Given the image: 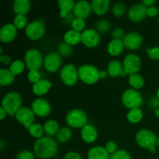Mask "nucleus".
Returning <instances> with one entry per match:
<instances>
[{
	"label": "nucleus",
	"instance_id": "nucleus-13",
	"mask_svg": "<svg viewBox=\"0 0 159 159\" xmlns=\"http://www.w3.org/2000/svg\"><path fill=\"white\" fill-rule=\"evenodd\" d=\"M99 42L100 37L98 31L93 29H87L82 33V43L87 48H95Z\"/></svg>",
	"mask_w": 159,
	"mask_h": 159
},
{
	"label": "nucleus",
	"instance_id": "nucleus-33",
	"mask_svg": "<svg viewBox=\"0 0 159 159\" xmlns=\"http://www.w3.org/2000/svg\"><path fill=\"white\" fill-rule=\"evenodd\" d=\"M28 131H29L30 134L31 136L37 138V139H39V138L43 137V131H44V129H43V127H42L40 124H34L29 127Z\"/></svg>",
	"mask_w": 159,
	"mask_h": 159
},
{
	"label": "nucleus",
	"instance_id": "nucleus-2",
	"mask_svg": "<svg viewBox=\"0 0 159 159\" xmlns=\"http://www.w3.org/2000/svg\"><path fill=\"white\" fill-rule=\"evenodd\" d=\"M156 135L152 130L143 129L139 130L136 134V141L138 145L144 149H148L151 153H155V145L157 144Z\"/></svg>",
	"mask_w": 159,
	"mask_h": 159
},
{
	"label": "nucleus",
	"instance_id": "nucleus-54",
	"mask_svg": "<svg viewBox=\"0 0 159 159\" xmlns=\"http://www.w3.org/2000/svg\"><path fill=\"white\" fill-rule=\"evenodd\" d=\"M155 114H156L157 116H159V110H156V112H155Z\"/></svg>",
	"mask_w": 159,
	"mask_h": 159
},
{
	"label": "nucleus",
	"instance_id": "nucleus-28",
	"mask_svg": "<svg viewBox=\"0 0 159 159\" xmlns=\"http://www.w3.org/2000/svg\"><path fill=\"white\" fill-rule=\"evenodd\" d=\"M15 80V75L12 74L9 69L2 68L0 70V85L2 86L12 84Z\"/></svg>",
	"mask_w": 159,
	"mask_h": 159
},
{
	"label": "nucleus",
	"instance_id": "nucleus-22",
	"mask_svg": "<svg viewBox=\"0 0 159 159\" xmlns=\"http://www.w3.org/2000/svg\"><path fill=\"white\" fill-rule=\"evenodd\" d=\"M88 158L89 159H110V155L107 152L106 148L99 147H93L88 152Z\"/></svg>",
	"mask_w": 159,
	"mask_h": 159
},
{
	"label": "nucleus",
	"instance_id": "nucleus-57",
	"mask_svg": "<svg viewBox=\"0 0 159 159\" xmlns=\"http://www.w3.org/2000/svg\"><path fill=\"white\" fill-rule=\"evenodd\" d=\"M154 159H155V158H154Z\"/></svg>",
	"mask_w": 159,
	"mask_h": 159
},
{
	"label": "nucleus",
	"instance_id": "nucleus-5",
	"mask_svg": "<svg viewBox=\"0 0 159 159\" xmlns=\"http://www.w3.org/2000/svg\"><path fill=\"white\" fill-rule=\"evenodd\" d=\"M122 102L130 110L140 108L143 103V97L138 90L130 89L123 93Z\"/></svg>",
	"mask_w": 159,
	"mask_h": 159
},
{
	"label": "nucleus",
	"instance_id": "nucleus-42",
	"mask_svg": "<svg viewBox=\"0 0 159 159\" xmlns=\"http://www.w3.org/2000/svg\"><path fill=\"white\" fill-rule=\"evenodd\" d=\"M147 54L150 58L153 60H158L159 59V47H155V48H146Z\"/></svg>",
	"mask_w": 159,
	"mask_h": 159
},
{
	"label": "nucleus",
	"instance_id": "nucleus-53",
	"mask_svg": "<svg viewBox=\"0 0 159 159\" xmlns=\"http://www.w3.org/2000/svg\"><path fill=\"white\" fill-rule=\"evenodd\" d=\"M157 98L159 99V88H158V91H157Z\"/></svg>",
	"mask_w": 159,
	"mask_h": 159
},
{
	"label": "nucleus",
	"instance_id": "nucleus-47",
	"mask_svg": "<svg viewBox=\"0 0 159 159\" xmlns=\"http://www.w3.org/2000/svg\"><path fill=\"white\" fill-rule=\"evenodd\" d=\"M64 159H82V157L77 152H70L65 155Z\"/></svg>",
	"mask_w": 159,
	"mask_h": 159
},
{
	"label": "nucleus",
	"instance_id": "nucleus-4",
	"mask_svg": "<svg viewBox=\"0 0 159 159\" xmlns=\"http://www.w3.org/2000/svg\"><path fill=\"white\" fill-rule=\"evenodd\" d=\"M79 78L81 81L88 85H93L99 81V71L96 67L90 65H82L78 70Z\"/></svg>",
	"mask_w": 159,
	"mask_h": 159
},
{
	"label": "nucleus",
	"instance_id": "nucleus-56",
	"mask_svg": "<svg viewBox=\"0 0 159 159\" xmlns=\"http://www.w3.org/2000/svg\"><path fill=\"white\" fill-rule=\"evenodd\" d=\"M158 11H159V9H158Z\"/></svg>",
	"mask_w": 159,
	"mask_h": 159
},
{
	"label": "nucleus",
	"instance_id": "nucleus-44",
	"mask_svg": "<svg viewBox=\"0 0 159 159\" xmlns=\"http://www.w3.org/2000/svg\"><path fill=\"white\" fill-rule=\"evenodd\" d=\"M16 159H35V157L34 154L30 151L23 150L17 155Z\"/></svg>",
	"mask_w": 159,
	"mask_h": 159
},
{
	"label": "nucleus",
	"instance_id": "nucleus-52",
	"mask_svg": "<svg viewBox=\"0 0 159 159\" xmlns=\"http://www.w3.org/2000/svg\"><path fill=\"white\" fill-rule=\"evenodd\" d=\"M0 145H1L0 148H1V150H2L3 147H4V145H5V143H4V141H2V140H1V141H0Z\"/></svg>",
	"mask_w": 159,
	"mask_h": 159
},
{
	"label": "nucleus",
	"instance_id": "nucleus-26",
	"mask_svg": "<svg viewBox=\"0 0 159 159\" xmlns=\"http://www.w3.org/2000/svg\"><path fill=\"white\" fill-rule=\"evenodd\" d=\"M59 8H60V16L61 18H66L71 11L74 9L75 3L73 0H59Z\"/></svg>",
	"mask_w": 159,
	"mask_h": 159
},
{
	"label": "nucleus",
	"instance_id": "nucleus-37",
	"mask_svg": "<svg viewBox=\"0 0 159 159\" xmlns=\"http://www.w3.org/2000/svg\"><path fill=\"white\" fill-rule=\"evenodd\" d=\"M26 17L23 15H16L14 19V26L16 27V29H23L25 26L26 27Z\"/></svg>",
	"mask_w": 159,
	"mask_h": 159
},
{
	"label": "nucleus",
	"instance_id": "nucleus-19",
	"mask_svg": "<svg viewBox=\"0 0 159 159\" xmlns=\"http://www.w3.org/2000/svg\"><path fill=\"white\" fill-rule=\"evenodd\" d=\"M81 136L83 141L86 143H93L98 136L96 128L91 124H87L81 130Z\"/></svg>",
	"mask_w": 159,
	"mask_h": 159
},
{
	"label": "nucleus",
	"instance_id": "nucleus-14",
	"mask_svg": "<svg viewBox=\"0 0 159 159\" xmlns=\"http://www.w3.org/2000/svg\"><path fill=\"white\" fill-rule=\"evenodd\" d=\"M31 108L35 115H37L38 116H47L50 114L51 110V107L48 101L46 99H43L42 98L35 99L32 102Z\"/></svg>",
	"mask_w": 159,
	"mask_h": 159
},
{
	"label": "nucleus",
	"instance_id": "nucleus-38",
	"mask_svg": "<svg viewBox=\"0 0 159 159\" xmlns=\"http://www.w3.org/2000/svg\"><path fill=\"white\" fill-rule=\"evenodd\" d=\"M111 25L110 22L107 20H100L96 24V29H97L98 33H107L110 30Z\"/></svg>",
	"mask_w": 159,
	"mask_h": 159
},
{
	"label": "nucleus",
	"instance_id": "nucleus-51",
	"mask_svg": "<svg viewBox=\"0 0 159 159\" xmlns=\"http://www.w3.org/2000/svg\"><path fill=\"white\" fill-rule=\"evenodd\" d=\"M107 75V73L105 71H99V78L100 79H105Z\"/></svg>",
	"mask_w": 159,
	"mask_h": 159
},
{
	"label": "nucleus",
	"instance_id": "nucleus-30",
	"mask_svg": "<svg viewBox=\"0 0 159 159\" xmlns=\"http://www.w3.org/2000/svg\"><path fill=\"white\" fill-rule=\"evenodd\" d=\"M43 129H44L45 133L49 137L57 135V132L60 130L57 122H56L55 120H53L47 121L43 126Z\"/></svg>",
	"mask_w": 159,
	"mask_h": 159
},
{
	"label": "nucleus",
	"instance_id": "nucleus-3",
	"mask_svg": "<svg viewBox=\"0 0 159 159\" xmlns=\"http://www.w3.org/2000/svg\"><path fill=\"white\" fill-rule=\"evenodd\" d=\"M21 96L16 92H10L7 93L4 96L2 102V107L10 116H16L17 111L21 108Z\"/></svg>",
	"mask_w": 159,
	"mask_h": 159
},
{
	"label": "nucleus",
	"instance_id": "nucleus-12",
	"mask_svg": "<svg viewBox=\"0 0 159 159\" xmlns=\"http://www.w3.org/2000/svg\"><path fill=\"white\" fill-rule=\"evenodd\" d=\"M44 68L49 72H56L61 65V57L56 52H51L45 57Z\"/></svg>",
	"mask_w": 159,
	"mask_h": 159
},
{
	"label": "nucleus",
	"instance_id": "nucleus-35",
	"mask_svg": "<svg viewBox=\"0 0 159 159\" xmlns=\"http://www.w3.org/2000/svg\"><path fill=\"white\" fill-rule=\"evenodd\" d=\"M58 51L61 56L68 57L72 53V48L71 45L67 43L66 42H61L58 46Z\"/></svg>",
	"mask_w": 159,
	"mask_h": 159
},
{
	"label": "nucleus",
	"instance_id": "nucleus-40",
	"mask_svg": "<svg viewBox=\"0 0 159 159\" xmlns=\"http://www.w3.org/2000/svg\"><path fill=\"white\" fill-rule=\"evenodd\" d=\"M126 12V7L123 3H116L113 7V12L116 16H122Z\"/></svg>",
	"mask_w": 159,
	"mask_h": 159
},
{
	"label": "nucleus",
	"instance_id": "nucleus-23",
	"mask_svg": "<svg viewBox=\"0 0 159 159\" xmlns=\"http://www.w3.org/2000/svg\"><path fill=\"white\" fill-rule=\"evenodd\" d=\"M51 83L47 79H40L37 83L33 85V92L36 96H43L49 91L51 87Z\"/></svg>",
	"mask_w": 159,
	"mask_h": 159
},
{
	"label": "nucleus",
	"instance_id": "nucleus-9",
	"mask_svg": "<svg viewBox=\"0 0 159 159\" xmlns=\"http://www.w3.org/2000/svg\"><path fill=\"white\" fill-rule=\"evenodd\" d=\"M26 35L30 40H36L41 38L45 33V26L42 20H36L30 23L26 27Z\"/></svg>",
	"mask_w": 159,
	"mask_h": 159
},
{
	"label": "nucleus",
	"instance_id": "nucleus-15",
	"mask_svg": "<svg viewBox=\"0 0 159 159\" xmlns=\"http://www.w3.org/2000/svg\"><path fill=\"white\" fill-rule=\"evenodd\" d=\"M125 48L131 51H136L141 46L143 38L140 34L137 32H131L126 34L125 37L123 40Z\"/></svg>",
	"mask_w": 159,
	"mask_h": 159
},
{
	"label": "nucleus",
	"instance_id": "nucleus-49",
	"mask_svg": "<svg viewBox=\"0 0 159 159\" xmlns=\"http://www.w3.org/2000/svg\"><path fill=\"white\" fill-rule=\"evenodd\" d=\"M155 3V0H144L142 2L143 5L146 6V7H151L153 6V4Z\"/></svg>",
	"mask_w": 159,
	"mask_h": 159
},
{
	"label": "nucleus",
	"instance_id": "nucleus-21",
	"mask_svg": "<svg viewBox=\"0 0 159 159\" xmlns=\"http://www.w3.org/2000/svg\"><path fill=\"white\" fill-rule=\"evenodd\" d=\"M91 6L93 11L96 15L102 16L108 12L110 2L109 0H93L91 3Z\"/></svg>",
	"mask_w": 159,
	"mask_h": 159
},
{
	"label": "nucleus",
	"instance_id": "nucleus-43",
	"mask_svg": "<svg viewBox=\"0 0 159 159\" xmlns=\"http://www.w3.org/2000/svg\"><path fill=\"white\" fill-rule=\"evenodd\" d=\"M126 34L124 30H123L120 28H116L112 33V37H113L114 40H123L125 37Z\"/></svg>",
	"mask_w": 159,
	"mask_h": 159
},
{
	"label": "nucleus",
	"instance_id": "nucleus-20",
	"mask_svg": "<svg viewBox=\"0 0 159 159\" xmlns=\"http://www.w3.org/2000/svg\"><path fill=\"white\" fill-rule=\"evenodd\" d=\"M107 72L111 77L116 78L118 76H125L126 73L124 72V66L120 61L117 60H113L109 63Z\"/></svg>",
	"mask_w": 159,
	"mask_h": 159
},
{
	"label": "nucleus",
	"instance_id": "nucleus-39",
	"mask_svg": "<svg viewBox=\"0 0 159 159\" xmlns=\"http://www.w3.org/2000/svg\"><path fill=\"white\" fill-rule=\"evenodd\" d=\"M110 159H131V156L127 151L118 150L110 155Z\"/></svg>",
	"mask_w": 159,
	"mask_h": 159
},
{
	"label": "nucleus",
	"instance_id": "nucleus-24",
	"mask_svg": "<svg viewBox=\"0 0 159 159\" xmlns=\"http://www.w3.org/2000/svg\"><path fill=\"white\" fill-rule=\"evenodd\" d=\"M30 7L31 3L29 0H16L13 2V11L16 15L25 16Z\"/></svg>",
	"mask_w": 159,
	"mask_h": 159
},
{
	"label": "nucleus",
	"instance_id": "nucleus-16",
	"mask_svg": "<svg viewBox=\"0 0 159 159\" xmlns=\"http://www.w3.org/2000/svg\"><path fill=\"white\" fill-rule=\"evenodd\" d=\"M92 6L89 2L87 1H79L75 3L74 9H73V14L76 18L85 19L91 14Z\"/></svg>",
	"mask_w": 159,
	"mask_h": 159
},
{
	"label": "nucleus",
	"instance_id": "nucleus-32",
	"mask_svg": "<svg viewBox=\"0 0 159 159\" xmlns=\"http://www.w3.org/2000/svg\"><path fill=\"white\" fill-rule=\"evenodd\" d=\"M72 137V133H71V130L68 127H62L57 132V135H56V138L57 141L61 143H65L67 141H69Z\"/></svg>",
	"mask_w": 159,
	"mask_h": 159
},
{
	"label": "nucleus",
	"instance_id": "nucleus-18",
	"mask_svg": "<svg viewBox=\"0 0 159 159\" xmlns=\"http://www.w3.org/2000/svg\"><path fill=\"white\" fill-rule=\"evenodd\" d=\"M16 36V27L12 23H7L0 30V40L4 43H9Z\"/></svg>",
	"mask_w": 159,
	"mask_h": 159
},
{
	"label": "nucleus",
	"instance_id": "nucleus-25",
	"mask_svg": "<svg viewBox=\"0 0 159 159\" xmlns=\"http://www.w3.org/2000/svg\"><path fill=\"white\" fill-rule=\"evenodd\" d=\"M124 48V44L121 40H112L107 46V51L110 55L113 57L120 55L123 52Z\"/></svg>",
	"mask_w": 159,
	"mask_h": 159
},
{
	"label": "nucleus",
	"instance_id": "nucleus-46",
	"mask_svg": "<svg viewBox=\"0 0 159 159\" xmlns=\"http://www.w3.org/2000/svg\"><path fill=\"white\" fill-rule=\"evenodd\" d=\"M158 9L156 7H155V6H151V7L147 8V12H146V13H147V16H148L149 17H154L158 15Z\"/></svg>",
	"mask_w": 159,
	"mask_h": 159
},
{
	"label": "nucleus",
	"instance_id": "nucleus-48",
	"mask_svg": "<svg viewBox=\"0 0 159 159\" xmlns=\"http://www.w3.org/2000/svg\"><path fill=\"white\" fill-rule=\"evenodd\" d=\"M11 60H12V58L7 55H3L2 54V55H1V57H0V61H1L3 64H5V65H8V64L11 61Z\"/></svg>",
	"mask_w": 159,
	"mask_h": 159
},
{
	"label": "nucleus",
	"instance_id": "nucleus-27",
	"mask_svg": "<svg viewBox=\"0 0 159 159\" xmlns=\"http://www.w3.org/2000/svg\"><path fill=\"white\" fill-rule=\"evenodd\" d=\"M64 40L69 45H76L82 41V34L74 30H70L65 33Z\"/></svg>",
	"mask_w": 159,
	"mask_h": 159
},
{
	"label": "nucleus",
	"instance_id": "nucleus-41",
	"mask_svg": "<svg viewBox=\"0 0 159 159\" xmlns=\"http://www.w3.org/2000/svg\"><path fill=\"white\" fill-rule=\"evenodd\" d=\"M40 73L39 72L38 70H31L28 73V79L30 82H33L34 84L37 83V82L40 80Z\"/></svg>",
	"mask_w": 159,
	"mask_h": 159
},
{
	"label": "nucleus",
	"instance_id": "nucleus-17",
	"mask_svg": "<svg viewBox=\"0 0 159 159\" xmlns=\"http://www.w3.org/2000/svg\"><path fill=\"white\" fill-rule=\"evenodd\" d=\"M147 8L143 4H135L128 11V17L130 20L139 22L144 20L147 16Z\"/></svg>",
	"mask_w": 159,
	"mask_h": 159
},
{
	"label": "nucleus",
	"instance_id": "nucleus-11",
	"mask_svg": "<svg viewBox=\"0 0 159 159\" xmlns=\"http://www.w3.org/2000/svg\"><path fill=\"white\" fill-rule=\"evenodd\" d=\"M16 119L19 123L23 125L28 130L35 120V113L28 107H21L16 113Z\"/></svg>",
	"mask_w": 159,
	"mask_h": 159
},
{
	"label": "nucleus",
	"instance_id": "nucleus-50",
	"mask_svg": "<svg viewBox=\"0 0 159 159\" xmlns=\"http://www.w3.org/2000/svg\"><path fill=\"white\" fill-rule=\"evenodd\" d=\"M6 114H7V113L6 112V110H5L2 107H0V115H1V116H0V120H2L6 117Z\"/></svg>",
	"mask_w": 159,
	"mask_h": 159
},
{
	"label": "nucleus",
	"instance_id": "nucleus-10",
	"mask_svg": "<svg viewBox=\"0 0 159 159\" xmlns=\"http://www.w3.org/2000/svg\"><path fill=\"white\" fill-rule=\"evenodd\" d=\"M124 72L126 75L136 74L141 68V59L135 54H129L124 57L123 62Z\"/></svg>",
	"mask_w": 159,
	"mask_h": 159
},
{
	"label": "nucleus",
	"instance_id": "nucleus-29",
	"mask_svg": "<svg viewBox=\"0 0 159 159\" xmlns=\"http://www.w3.org/2000/svg\"><path fill=\"white\" fill-rule=\"evenodd\" d=\"M128 82L130 86L133 87L134 89H141L144 85V79L141 75L136 74L130 75L128 78Z\"/></svg>",
	"mask_w": 159,
	"mask_h": 159
},
{
	"label": "nucleus",
	"instance_id": "nucleus-6",
	"mask_svg": "<svg viewBox=\"0 0 159 159\" xmlns=\"http://www.w3.org/2000/svg\"><path fill=\"white\" fill-rule=\"evenodd\" d=\"M66 122L68 126L74 128H83L88 122L87 115L83 110L74 109L67 114Z\"/></svg>",
	"mask_w": 159,
	"mask_h": 159
},
{
	"label": "nucleus",
	"instance_id": "nucleus-8",
	"mask_svg": "<svg viewBox=\"0 0 159 159\" xmlns=\"http://www.w3.org/2000/svg\"><path fill=\"white\" fill-rule=\"evenodd\" d=\"M61 79L66 85L72 86L77 83L79 79V71L74 65H65L60 72Z\"/></svg>",
	"mask_w": 159,
	"mask_h": 159
},
{
	"label": "nucleus",
	"instance_id": "nucleus-45",
	"mask_svg": "<svg viewBox=\"0 0 159 159\" xmlns=\"http://www.w3.org/2000/svg\"><path fill=\"white\" fill-rule=\"evenodd\" d=\"M106 149H107V151L109 152L110 155H113V154H114L117 151L116 150L117 149V145H116L114 141H108L107 144H106Z\"/></svg>",
	"mask_w": 159,
	"mask_h": 159
},
{
	"label": "nucleus",
	"instance_id": "nucleus-36",
	"mask_svg": "<svg viewBox=\"0 0 159 159\" xmlns=\"http://www.w3.org/2000/svg\"><path fill=\"white\" fill-rule=\"evenodd\" d=\"M71 27H72V30L77 31V32L80 33L81 31L83 32L85 27V23L83 19L75 18L71 23Z\"/></svg>",
	"mask_w": 159,
	"mask_h": 159
},
{
	"label": "nucleus",
	"instance_id": "nucleus-7",
	"mask_svg": "<svg viewBox=\"0 0 159 159\" xmlns=\"http://www.w3.org/2000/svg\"><path fill=\"white\" fill-rule=\"evenodd\" d=\"M25 64L30 71L38 70L43 64V56L37 49H30L25 54Z\"/></svg>",
	"mask_w": 159,
	"mask_h": 159
},
{
	"label": "nucleus",
	"instance_id": "nucleus-31",
	"mask_svg": "<svg viewBox=\"0 0 159 159\" xmlns=\"http://www.w3.org/2000/svg\"><path fill=\"white\" fill-rule=\"evenodd\" d=\"M127 116L129 122H130L131 124H137V123L140 122L141 119H142V110L140 108L132 109V110H130V111L128 112Z\"/></svg>",
	"mask_w": 159,
	"mask_h": 159
},
{
	"label": "nucleus",
	"instance_id": "nucleus-34",
	"mask_svg": "<svg viewBox=\"0 0 159 159\" xmlns=\"http://www.w3.org/2000/svg\"><path fill=\"white\" fill-rule=\"evenodd\" d=\"M24 62H23L20 60H16L12 62V64L10 65V68H9V70L12 71V74H14L15 75H17L21 74L23 71V70H24Z\"/></svg>",
	"mask_w": 159,
	"mask_h": 159
},
{
	"label": "nucleus",
	"instance_id": "nucleus-1",
	"mask_svg": "<svg viewBox=\"0 0 159 159\" xmlns=\"http://www.w3.org/2000/svg\"><path fill=\"white\" fill-rule=\"evenodd\" d=\"M58 145L51 137H42L36 141L34 146V153L38 158L48 159L55 156Z\"/></svg>",
	"mask_w": 159,
	"mask_h": 159
},
{
	"label": "nucleus",
	"instance_id": "nucleus-55",
	"mask_svg": "<svg viewBox=\"0 0 159 159\" xmlns=\"http://www.w3.org/2000/svg\"><path fill=\"white\" fill-rule=\"evenodd\" d=\"M157 144H158V146L159 147V138H158V141H157Z\"/></svg>",
	"mask_w": 159,
	"mask_h": 159
}]
</instances>
